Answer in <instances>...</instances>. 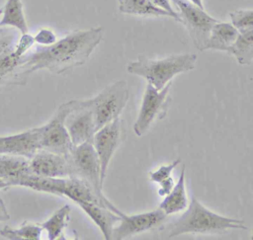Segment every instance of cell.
<instances>
[{"label":"cell","instance_id":"obj_27","mask_svg":"<svg viewBox=\"0 0 253 240\" xmlns=\"http://www.w3.org/2000/svg\"><path fill=\"white\" fill-rule=\"evenodd\" d=\"M35 42L41 46H47L54 43L56 40V35L54 32L47 28H42L38 31V33L34 36Z\"/></svg>","mask_w":253,"mask_h":240},{"label":"cell","instance_id":"obj_13","mask_svg":"<svg viewBox=\"0 0 253 240\" xmlns=\"http://www.w3.org/2000/svg\"><path fill=\"white\" fill-rule=\"evenodd\" d=\"M19 39L16 29L0 28V90L2 86L17 85L16 74L21 59L15 54V46Z\"/></svg>","mask_w":253,"mask_h":240},{"label":"cell","instance_id":"obj_21","mask_svg":"<svg viewBox=\"0 0 253 240\" xmlns=\"http://www.w3.org/2000/svg\"><path fill=\"white\" fill-rule=\"evenodd\" d=\"M71 207L68 204L63 205L54 211L46 220L40 223L42 230L46 231L48 240H55L62 236L70 219Z\"/></svg>","mask_w":253,"mask_h":240},{"label":"cell","instance_id":"obj_9","mask_svg":"<svg viewBox=\"0 0 253 240\" xmlns=\"http://www.w3.org/2000/svg\"><path fill=\"white\" fill-rule=\"evenodd\" d=\"M124 126L121 117L99 128L92 140V144L98 155L101 165V181L104 184L109 164L123 141Z\"/></svg>","mask_w":253,"mask_h":240},{"label":"cell","instance_id":"obj_5","mask_svg":"<svg viewBox=\"0 0 253 240\" xmlns=\"http://www.w3.org/2000/svg\"><path fill=\"white\" fill-rule=\"evenodd\" d=\"M181 19V23L187 29L197 49L206 50V44L213 25L217 19L209 15L205 9L197 6L190 0H171Z\"/></svg>","mask_w":253,"mask_h":240},{"label":"cell","instance_id":"obj_26","mask_svg":"<svg viewBox=\"0 0 253 240\" xmlns=\"http://www.w3.org/2000/svg\"><path fill=\"white\" fill-rule=\"evenodd\" d=\"M181 162V160L175 159L172 163L167 164V165H161L159 168H157L156 170L152 171L149 173V179L150 181L154 182V183H160L161 181H163L164 179L168 178L171 176V173L173 172V170L176 168V166Z\"/></svg>","mask_w":253,"mask_h":240},{"label":"cell","instance_id":"obj_32","mask_svg":"<svg viewBox=\"0 0 253 240\" xmlns=\"http://www.w3.org/2000/svg\"><path fill=\"white\" fill-rule=\"evenodd\" d=\"M190 1L193 2L194 4H196L197 6H199V7L203 8V9H205V8H204V4H203V0H190Z\"/></svg>","mask_w":253,"mask_h":240},{"label":"cell","instance_id":"obj_31","mask_svg":"<svg viewBox=\"0 0 253 240\" xmlns=\"http://www.w3.org/2000/svg\"><path fill=\"white\" fill-rule=\"evenodd\" d=\"M10 187H12V186L7 181L0 179V190H7Z\"/></svg>","mask_w":253,"mask_h":240},{"label":"cell","instance_id":"obj_34","mask_svg":"<svg viewBox=\"0 0 253 240\" xmlns=\"http://www.w3.org/2000/svg\"><path fill=\"white\" fill-rule=\"evenodd\" d=\"M251 239L253 240V230H252V236H251Z\"/></svg>","mask_w":253,"mask_h":240},{"label":"cell","instance_id":"obj_33","mask_svg":"<svg viewBox=\"0 0 253 240\" xmlns=\"http://www.w3.org/2000/svg\"><path fill=\"white\" fill-rule=\"evenodd\" d=\"M2 13H3V7H2V8H0V16L2 15Z\"/></svg>","mask_w":253,"mask_h":240},{"label":"cell","instance_id":"obj_7","mask_svg":"<svg viewBox=\"0 0 253 240\" xmlns=\"http://www.w3.org/2000/svg\"><path fill=\"white\" fill-rule=\"evenodd\" d=\"M68 101L61 104L43 125L40 126V146L41 149L62 154L69 155L74 145L70 139L67 128L64 124V120L69 112Z\"/></svg>","mask_w":253,"mask_h":240},{"label":"cell","instance_id":"obj_28","mask_svg":"<svg viewBox=\"0 0 253 240\" xmlns=\"http://www.w3.org/2000/svg\"><path fill=\"white\" fill-rule=\"evenodd\" d=\"M153 4H155L156 6L164 9L165 11H167L168 13L171 14L172 18L178 22L181 23V19H180V16L178 14V12L172 7L171 3H170V0H150Z\"/></svg>","mask_w":253,"mask_h":240},{"label":"cell","instance_id":"obj_2","mask_svg":"<svg viewBox=\"0 0 253 240\" xmlns=\"http://www.w3.org/2000/svg\"><path fill=\"white\" fill-rule=\"evenodd\" d=\"M240 228H246L243 220L220 215L193 196L183 214L166 227L165 235L173 238L187 233H223Z\"/></svg>","mask_w":253,"mask_h":240},{"label":"cell","instance_id":"obj_18","mask_svg":"<svg viewBox=\"0 0 253 240\" xmlns=\"http://www.w3.org/2000/svg\"><path fill=\"white\" fill-rule=\"evenodd\" d=\"M30 159L10 154H0V179L15 186L17 180L30 174Z\"/></svg>","mask_w":253,"mask_h":240},{"label":"cell","instance_id":"obj_16","mask_svg":"<svg viewBox=\"0 0 253 240\" xmlns=\"http://www.w3.org/2000/svg\"><path fill=\"white\" fill-rule=\"evenodd\" d=\"M188 198L186 192V179H185V166L182 167L178 182L174 185L171 192L164 197L160 202L159 208L166 214L171 215L184 211L188 206Z\"/></svg>","mask_w":253,"mask_h":240},{"label":"cell","instance_id":"obj_4","mask_svg":"<svg viewBox=\"0 0 253 240\" xmlns=\"http://www.w3.org/2000/svg\"><path fill=\"white\" fill-rule=\"evenodd\" d=\"M129 98V90L125 80H118L105 87L96 96L83 99L93 112L97 130L121 117Z\"/></svg>","mask_w":253,"mask_h":240},{"label":"cell","instance_id":"obj_1","mask_svg":"<svg viewBox=\"0 0 253 240\" xmlns=\"http://www.w3.org/2000/svg\"><path fill=\"white\" fill-rule=\"evenodd\" d=\"M102 27L75 30L54 43L39 46L25 54L19 63L16 74L17 85L26 84L29 76L42 69L53 74L83 65L103 39Z\"/></svg>","mask_w":253,"mask_h":240},{"label":"cell","instance_id":"obj_25","mask_svg":"<svg viewBox=\"0 0 253 240\" xmlns=\"http://www.w3.org/2000/svg\"><path fill=\"white\" fill-rule=\"evenodd\" d=\"M35 43L36 42H35L34 36L30 35L29 33L21 34L15 46V50H14L15 56L18 59H21L25 54H27L30 51V49L34 46Z\"/></svg>","mask_w":253,"mask_h":240},{"label":"cell","instance_id":"obj_6","mask_svg":"<svg viewBox=\"0 0 253 240\" xmlns=\"http://www.w3.org/2000/svg\"><path fill=\"white\" fill-rule=\"evenodd\" d=\"M170 88L171 82L161 90H157L147 83L139 113L133 124L135 135L142 136L157 119L162 120L166 117L171 103V98L169 96Z\"/></svg>","mask_w":253,"mask_h":240},{"label":"cell","instance_id":"obj_8","mask_svg":"<svg viewBox=\"0 0 253 240\" xmlns=\"http://www.w3.org/2000/svg\"><path fill=\"white\" fill-rule=\"evenodd\" d=\"M69 112L64 124L74 146L85 142H92L97 131L93 112L84 104L83 100H70Z\"/></svg>","mask_w":253,"mask_h":240},{"label":"cell","instance_id":"obj_11","mask_svg":"<svg viewBox=\"0 0 253 240\" xmlns=\"http://www.w3.org/2000/svg\"><path fill=\"white\" fill-rule=\"evenodd\" d=\"M31 174L48 177L65 178L73 177V166L69 155H62L40 149L30 159Z\"/></svg>","mask_w":253,"mask_h":240},{"label":"cell","instance_id":"obj_22","mask_svg":"<svg viewBox=\"0 0 253 240\" xmlns=\"http://www.w3.org/2000/svg\"><path fill=\"white\" fill-rule=\"evenodd\" d=\"M228 53L232 54L240 65L250 64L253 61V30L239 33Z\"/></svg>","mask_w":253,"mask_h":240},{"label":"cell","instance_id":"obj_30","mask_svg":"<svg viewBox=\"0 0 253 240\" xmlns=\"http://www.w3.org/2000/svg\"><path fill=\"white\" fill-rule=\"evenodd\" d=\"M10 219V214L6 208L4 200L0 198V222H4Z\"/></svg>","mask_w":253,"mask_h":240},{"label":"cell","instance_id":"obj_19","mask_svg":"<svg viewBox=\"0 0 253 240\" xmlns=\"http://www.w3.org/2000/svg\"><path fill=\"white\" fill-rule=\"evenodd\" d=\"M1 27H11L20 32V34L29 33L28 24L25 18L23 3L21 0H7L0 20Z\"/></svg>","mask_w":253,"mask_h":240},{"label":"cell","instance_id":"obj_24","mask_svg":"<svg viewBox=\"0 0 253 240\" xmlns=\"http://www.w3.org/2000/svg\"><path fill=\"white\" fill-rule=\"evenodd\" d=\"M229 17L239 33L253 30V9L235 10L229 13Z\"/></svg>","mask_w":253,"mask_h":240},{"label":"cell","instance_id":"obj_17","mask_svg":"<svg viewBox=\"0 0 253 240\" xmlns=\"http://www.w3.org/2000/svg\"><path fill=\"white\" fill-rule=\"evenodd\" d=\"M238 34V30L231 23L216 22L211 30V34L206 44V50L214 49L228 52Z\"/></svg>","mask_w":253,"mask_h":240},{"label":"cell","instance_id":"obj_23","mask_svg":"<svg viewBox=\"0 0 253 240\" xmlns=\"http://www.w3.org/2000/svg\"><path fill=\"white\" fill-rule=\"evenodd\" d=\"M42 228L40 223L24 221L18 228L4 226L0 230V235L9 240H40Z\"/></svg>","mask_w":253,"mask_h":240},{"label":"cell","instance_id":"obj_15","mask_svg":"<svg viewBox=\"0 0 253 240\" xmlns=\"http://www.w3.org/2000/svg\"><path fill=\"white\" fill-rule=\"evenodd\" d=\"M78 205L99 227L104 238L111 240L114 227L121 220V215L106 206L92 202H80Z\"/></svg>","mask_w":253,"mask_h":240},{"label":"cell","instance_id":"obj_3","mask_svg":"<svg viewBox=\"0 0 253 240\" xmlns=\"http://www.w3.org/2000/svg\"><path fill=\"white\" fill-rule=\"evenodd\" d=\"M197 55L192 53L172 54L163 58H148L140 55L127 64L126 70L144 78L157 90L163 89L178 74L195 68Z\"/></svg>","mask_w":253,"mask_h":240},{"label":"cell","instance_id":"obj_29","mask_svg":"<svg viewBox=\"0 0 253 240\" xmlns=\"http://www.w3.org/2000/svg\"><path fill=\"white\" fill-rule=\"evenodd\" d=\"M159 184V190H158V195L160 197H165L167 196L171 190L173 189L175 183H174V179L170 176L166 179H164L163 181H161Z\"/></svg>","mask_w":253,"mask_h":240},{"label":"cell","instance_id":"obj_14","mask_svg":"<svg viewBox=\"0 0 253 240\" xmlns=\"http://www.w3.org/2000/svg\"><path fill=\"white\" fill-rule=\"evenodd\" d=\"M40 136V126L19 133L0 136V154L17 155L31 159L41 149Z\"/></svg>","mask_w":253,"mask_h":240},{"label":"cell","instance_id":"obj_20","mask_svg":"<svg viewBox=\"0 0 253 240\" xmlns=\"http://www.w3.org/2000/svg\"><path fill=\"white\" fill-rule=\"evenodd\" d=\"M119 11L129 15L172 18L170 13L156 6L150 0H119Z\"/></svg>","mask_w":253,"mask_h":240},{"label":"cell","instance_id":"obj_12","mask_svg":"<svg viewBox=\"0 0 253 240\" xmlns=\"http://www.w3.org/2000/svg\"><path fill=\"white\" fill-rule=\"evenodd\" d=\"M166 216L167 215L159 207L150 211L131 215L123 212L119 224L114 227L112 239L123 240L141 232L148 231L161 224Z\"/></svg>","mask_w":253,"mask_h":240},{"label":"cell","instance_id":"obj_10","mask_svg":"<svg viewBox=\"0 0 253 240\" xmlns=\"http://www.w3.org/2000/svg\"><path fill=\"white\" fill-rule=\"evenodd\" d=\"M73 166V177L81 178L99 191L103 189L101 181V165L92 142L74 146L70 152Z\"/></svg>","mask_w":253,"mask_h":240}]
</instances>
